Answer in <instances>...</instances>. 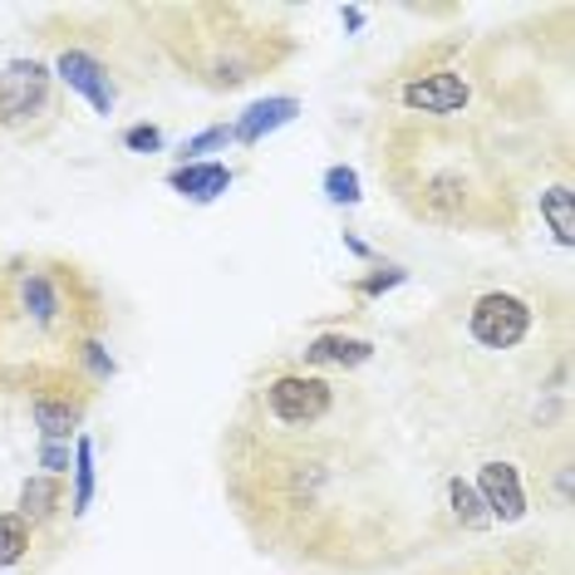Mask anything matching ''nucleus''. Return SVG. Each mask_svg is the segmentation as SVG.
I'll return each mask as SVG.
<instances>
[{"instance_id": "obj_8", "label": "nucleus", "mask_w": 575, "mask_h": 575, "mask_svg": "<svg viewBox=\"0 0 575 575\" xmlns=\"http://www.w3.org/2000/svg\"><path fill=\"white\" fill-rule=\"evenodd\" d=\"M172 192H182L188 202H217L231 188V168L227 163H182L168 178Z\"/></svg>"}, {"instance_id": "obj_17", "label": "nucleus", "mask_w": 575, "mask_h": 575, "mask_svg": "<svg viewBox=\"0 0 575 575\" xmlns=\"http://www.w3.org/2000/svg\"><path fill=\"white\" fill-rule=\"evenodd\" d=\"M227 143H231V129H227V123H217V129L192 133V139L182 143V158H188V163H207V153L227 148Z\"/></svg>"}, {"instance_id": "obj_22", "label": "nucleus", "mask_w": 575, "mask_h": 575, "mask_svg": "<svg viewBox=\"0 0 575 575\" xmlns=\"http://www.w3.org/2000/svg\"><path fill=\"white\" fill-rule=\"evenodd\" d=\"M84 359H89V369H94L99 379H113V359L104 355V345H99V339H84Z\"/></svg>"}, {"instance_id": "obj_21", "label": "nucleus", "mask_w": 575, "mask_h": 575, "mask_svg": "<svg viewBox=\"0 0 575 575\" xmlns=\"http://www.w3.org/2000/svg\"><path fill=\"white\" fill-rule=\"evenodd\" d=\"M40 467H45L50 477L70 472V447H64V443H45V447H40Z\"/></svg>"}, {"instance_id": "obj_7", "label": "nucleus", "mask_w": 575, "mask_h": 575, "mask_svg": "<svg viewBox=\"0 0 575 575\" xmlns=\"http://www.w3.org/2000/svg\"><path fill=\"white\" fill-rule=\"evenodd\" d=\"M296 119H300V104L290 99V94L256 99L237 123H231V139H237V143H261V139H271L276 129H286V123H296Z\"/></svg>"}, {"instance_id": "obj_2", "label": "nucleus", "mask_w": 575, "mask_h": 575, "mask_svg": "<svg viewBox=\"0 0 575 575\" xmlns=\"http://www.w3.org/2000/svg\"><path fill=\"white\" fill-rule=\"evenodd\" d=\"M50 104V70L35 60H11L0 74V123L21 129Z\"/></svg>"}, {"instance_id": "obj_11", "label": "nucleus", "mask_w": 575, "mask_h": 575, "mask_svg": "<svg viewBox=\"0 0 575 575\" xmlns=\"http://www.w3.org/2000/svg\"><path fill=\"white\" fill-rule=\"evenodd\" d=\"M35 423H40L45 443H64L74 433V423H80V408L60 404V398H35Z\"/></svg>"}, {"instance_id": "obj_15", "label": "nucleus", "mask_w": 575, "mask_h": 575, "mask_svg": "<svg viewBox=\"0 0 575 575\" xmlns=\"http://www.w3.org/2000/svg\"><path fill=\"white\" fill-rule=\"evenodd\" d=\"M25 546H31V522L21 512H0V571L21 561Z\"/></svg>"}, {"instance_id": "obj_3", "label": "nucleus", "mask_w": 575, "mask_h": 575, "mask_svg": "<svg viewBox=\"0 0 575 575\" xmlns=\"http://www.w3.org/2000/svg\"><path fill=\"white\" fill-rule=\"evenodd\" d=\"M266 404H271V414L290 428L320 423V418L330 414V384L315 374H280L266 384Z\"/></svg>"}, {"instance_id": "obj_16", "label": "nucleus", "mask_w": 575, "mask_h": 575, "mask_svg": "<svg viewBox=\"0 0 575 575\" xmlns=\"http://www.w3.org/2000/svg\"><path fill=\"white\" fill-rule=\"evenodd\" d=\"M325 197L335 202V207H355L364 192H359V172L345 168V163H335V168L325 172Z\"/></svg>"}, {"instance_id": "obj_18", "label": "nucleus", "mask_w": 575, "mask_h": 575, "mask_svg": "<svg viewBox=\"0 0 575 575\" xmlns=\"http://www.w3.org/2000/svg\"><path fill=\"white\" fill-rule=\"evenodd\" d=\"M25 310H31L35 320H55L60 300H55V286L45 276H25Z\"/></svg>"}, {"instance_id": "obj_14", "label": "nucleus", "mask_w": 575, "mask_h": 575, "mask_svg": "<svg viewBox=\"0 0 575 575\" xmlns=\"http://www.w3.org/2000/svg\"><path fill=\"white\" fill-rule=\"evenodd\" d=\"M94 502V443L89 438H80L74 443V496H70V512L84 516Z\"/></svg>"}, {"instance_id": "obj_4", "label": "nucleus", "mask_w": 575, "mask_h": 575, "mask_svg": "<svg viewBox=\"0 0 575 575\" xmlns=\"http://www.w3.org/2000/svg\"><path fill=\"white\" fill-rule=\"evenodd\" d=\"M467 99H472V89H467V80L453 70L418 74V80L404 84V109H414V113H438V119H447V113H463Z\"/></svg>"}, {"instance_id": "obj_20", "label": "nucleus", "mask_w": 575, "mask_h": 575, "mask_svg": "<svg viewBox=\"0 0 575 575\" xmlns=\"http://www.w3.org/2000/svg\"><path fill=\"white\" fill-rule=\"evenodd\" d=\"M408 280V271L404 266H388V271H379V276H369V280H359V296H384V290H394V286H404Z\"/></svg>"}, {"instance_id": "obj_19", "label": "nucleus", "mask_w": 575, "mask_h": 575, "mask_svg": "<svg viewBox=\"0 0 575 575\" xmlns=\"http://www.w3.org/2000/svg\"><path fill=\"white\" fill-rule=\"evenodd\" d=\"M123 148L129 153H158L163 148V129H153V123H133V129L123 133Z\"/></svg>"}, {"instance_id": "obj_5", "label": "nucleus", "mask_w": 575, "mask_h": 575, "mask_svg": "<svg viewBox=\"0 0 575 575\" xmlns=\"http://www.w3.org/2000/svg\"><path fill=\"white\" fill-rule=\"evenodd\" d=\"M477 496H482L492 522H522L526 516L522 472H516L512 463H482L477 467Z\"/></svg>"}, {"instance_id": "obj_10", "label": "nucleus", "mask_w": 575, "mask_h": 575, "mask_svg": "<svg viewBox=\"0 0 575 575\" xmlns=\"http://www.w3.org/2000/svg\"><path fill=\"white\" fill-rule=\"evenodd\" d=\"M541 217L551 221L561 247H575V192L565 188V182H555V188L541 192Z\"/></svg>"}, {"instance_id": "obj_23", "label": "nucleus", "mask_w": 575, "mask_h": 575, "mask_svg": "<svg viewBox=\"0 0 575 575\" xmlns=\"http://www.w3.org/2000/svg\"><path fill=\"white\" fill-rule=\"evenodd\" d=\"M339 21H345V31H359V25H364V11H359V5H345Z\"/></svg>"}, {"instance_id": "obj_13", "label": "nucleus", "mask_w": 575, "mask_h": 575, "mask_svg": "<svg viewBox=\"0 0 575 575\" xmlns=\"http://www.w3.org/2000/svg\"><path fill=\"white\" fill-rule=\"evenodd\" d=\"M60 506V477H31L21 487V516L25 522H45Z\"/></svg>"}, {"instance_id": "obj_12", "label": "nucleus", "mask_w": 575, "mask_h": 575, "mask_svg": "<svg viewBox=\"0 0 575 575\" xmlns=\"http://www.w3.org/2000/svg\"><path fill=\"white\" fill-rule=\"evenodd\" d=\"M447 502H453V516L467 526V531H482V526H492V516H487L477 487L463 482V477H453V482H447Z\"/></svg>"}, {"instance_id": "obj_24", "label": "nucleus", "mask_w": 575, "mask_h": 575, "mask_svg": "<svg viewBox=\"0 0 575 575\" xmlns=\"http://www.w3.org/2000/svg\"><path fill=\"white\" fill-rule=\"evenodd\" d=\"M345 247L355 251V256H369V247H364V241H359V237H349V231H345Z\"/></svg>"}, {"instance_id": "obj_6", "label": "nucleus", "mask_w": 575, "mask_h": 575, "mask_svg": "<svg viewBox=\"0 0 575 575\" xmlns=\"http://www.w3.org/2000/svg\"><path fill=\"white\" fill-rule=\"evenodd\" d=\"M55 74H60V80L70 84L74 94H84V99H89L99 113H109V109H113V84H109V74H104V64L94 60V55H84V50H64L60 60H55Z\"/></svg>"}, {"instance_id": "obj_9", "label": "nucleus", "mask_w": 575, "mask_h": 575, "mask_svg": "<svg viewBox=\"0 0 575 575\" xmlns=\"http://www.w3.org/2000/svg\"><path fill=\"white\" fill-rule=\"evenodd\" d=\"M374 355L369 339H349V335H320L306 345V364H339V369H355Z\"/></svg>"}, {"instance_id": "obj_1", "label": "nucleus", "mask_w": 575, "mask_h": 575, "mask_svg": "<svg viewBox=\"0 0 575 575\" xmlns=\"http://www.w3.org/2000/svg\"><path fill=\"white\" fill-rule=\"evenodd\" d=\"M467 330L482 349H516L531 330V306L522 296H506V290H487V296L472 300Z\"/></svg>"}]
</instances>
